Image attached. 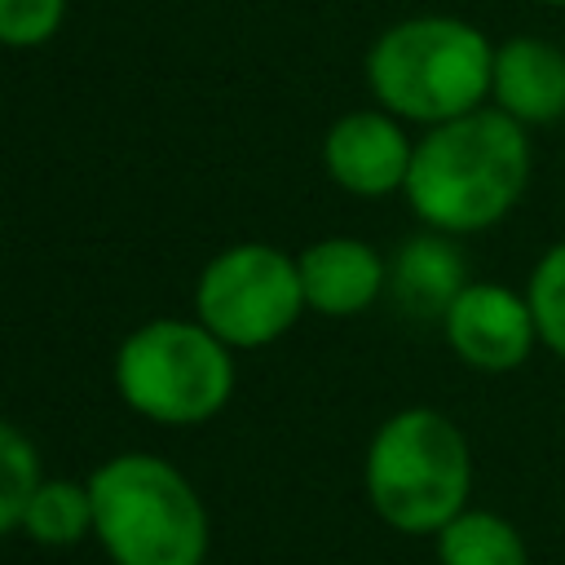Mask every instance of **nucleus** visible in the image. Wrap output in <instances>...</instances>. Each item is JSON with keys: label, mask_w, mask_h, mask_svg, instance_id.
<instances>
[{"label": "nucleus", "mask_w": 565, "mask_h": 565, "mask_svg": "<svg viewBox=\"0 0 565 565\" xmlns=\"http://www.w3.org/2000/svg\"><path fill=\"white\" fill-rule=\"evenodd\" d=\"M463 287H468V269H463V252L455 247V234L441 230L415 234L388 260V296L406 318L441 322V313Z\"/></svg>", "instance_id": "nucleus-11"}, {"label": "nucleus", "mask_w": 565, "mask_h": 565, "mask_svg": "<svg viewBox=\"0 0 565 565\" xmlns=\"http://www.w3.org/2000/svg\"><path fill=\"white\" fill-rule=\"evenodd\" d=\"M115 388L141 419L168 428L203 424L234 393V358L199 318H154L124 335L115 353Z\"/></svg>", "instance_id": "nucleus-5"}, {"label": "nucleus", "mask_w": 565, "mask_h": 565, "mask_svg": "<svg viewBox=\"0 0 565 565\" xmlns=\"http://www.w3.org/2000/svg\"><path fill=\"white\" fill-rule=\"evenodd\" d=\"M93 534L115 565H203L212 525L199 490L159 455H115L88 477Z\"/></svg>", "instance_id": "nucleus-4"}, {"label": "nucleus", "mask_w": 565, "mask_h": 565, "mask_svg": "<svg viewBox=\"0 0 565 565\" xmlns=\"http://www.w3.org/2000/svg\"><path fill=\"white\" fill-rule=\"evenodd\" d=\"M494 44L455 13H415L375 35L366 49V84L375 106L402 124H446L490 102Z\"/></svg>", "instance_id": "nucleus-2"}, {"label": "nucleus", "mask_w": 565, "mask_h": 565, "mask_svg": "<svg viewBox=\"0 0 565 565\" xmlns=\"http://www.w3.org/2000/svg\"><path fill=\"white\" fill-rule=\"evenodd\" d=\"M534 4H547V9H565V0H534Z\"/></svg>", "instance_id": "nucleus-17"}, {"label": "nucleus", "mask_w": 565, "mask_h": 565, "mask_svg": "<svg viewBox=\"0 0 565 565\" xmlns=\"http://www.w3.org/2000/svg\"><path fill=\"white\" fill-rule=\"evenodd\" d=\"M530 172V128L486 102L468 115L424 128L402 194L428 230L463 238L494 230L521 203Z\"/></svg>", "instance_id": "nucleus-1"}, {"label": "nucleus", "mask_w": 565, "mask_h": 565, "mask_svg": "<svg viewBox=\"0 0 565 565\" xmlns=\"http://www.w3.org/2000/svg\"><path fill=\"white\" fill-rule=\"evenodd\" d=\"M525 300L539 327V344L565 362V238L534 260L525 278Z\"/></svg>", "instance_id": "nucleus-14"}, {"label": "nucleus", "mask_w": 565, "mask_h": 565, "mask_svg": "<svg viewBox=\"0 0 565 565\" xmlns=\"http://www.w3.org/2000/svg\"><path fill=\"white\" fill-rule=\"evenodd\" d=\"M441 335L450 353L481 375H508L539 349V327L525 291L486 278H468V287L450 300V309L441 313Z\"/></svg>", "instance_id": "nucleus-7"}, {"label": "nucleus", "mask_w": 565, "mask_h": 565, "mask_svg": "<svg viewBox=\"0 0 565 565\" xmlns=\"http://www.w3.org/2000/svg\"><path fill=\"white\" fill-rule=\"evenodd\" d=\"M40 455L35 446L26 441L22 428L4 424L0 419V534L9 530H22V516H26V503L40 486Z\"/></svg>", "instance_id": "nucleus-15"}, {"label": "nucleus", "mask_w": 565, "mask_h": 565, "mask_svg": "<svg viewBox=\"0 0 565 565\" xmlns=\"http://www.w3.org/2000/svg\"><path fill=\"white\" fill-rule=\"evenodd\" d=\"M300 265L282 247L238 243L212 256L194 282V318L230 349H265L305 313Z\"/></svg>", "instance_id": "nucleus-6"}, {"label": "nucleus", "mask_w": 565, "mask_h": 565, "mask_svg": "<svg viewBox=\"0 0 565 565\" xmlns=\"http://www.w3.org/2000/svg\"><path fill=\"white\" fill-rule=\"evenodd\" d=\"M362 481L384 525L397 534H437L472 499L468 437L433 406H402L375 428Z\"/></svg>", "instance_id": "nucleus-3"}, {"label": "nucleus", "mask_w": 565, "mask_h": 565, "mask_svg": "<svg viewBox=\"0 0 565 565\" xmlns=\"http://www.w3.org/2000/svg\"><path fill=\"white\" fill-rule=\"evenodd\" d=\"M415 141L406 137L402 119L384 106L340 115L322 137V168L327 177L358 199H384L406 185Z\"/></svg>", "instance_id": "nucleus-8"}, {"label": "nucleus", "mask_w": 565, "mask_h": 565, "mask_svg": "<svg viewBox=\"0 0 565 565\" xmlns=\"http://www.w3.org/2000/svg\"><path fill=\"white\" fill-rule=\"evenodd\" d=\"M66 18V0H0V44L35 49L57 35Z\"/></svg>", "instance_id": "nucleus-16"}, {"label": "nucleus", "mask_w": 565, "mask_h": 565, "mask_svg": "<svg viewBox=\"0 0 565 565\" xmlns=\"http://www.w3.org/2000/svg\"><path fill=\"white\" fill-rule=\"evenodd\" d=\"M490 106L525 124L530 132L561 124L565 119V49L543 35H512L494 44Z\"/></svg>", "instance_id": "nucleus-9"}, {"label": "nucleus", "mask_w": 565, "mask_h": 565, "mask_svg": "<svg viewBox=\"0 0 565 565\" xmlns=\"http://www.w3.org/2000/svg\"><path fill=\"white\" fill-rule=\"evenodd\" d=\"M433 539H437V565H530V547L521 530L490 508L468 503Z\"/></svg>", "instance_id": "nucleus-12"}, {"label": "nucleus", "mask_w": 565, "mask_h": 565, "mask_svg": "<svg viewBox=\"0 0 565 565\" xmlns=\"http://www.w3.org/2000/svg\"><path fill=\"white\" fill-rule=\"evenodd\" d=\"M22 530L40 547H71L84 534H93V494H88V481L84 486L79 481H62V477L40 481L35 494H31V503H26Z\"/></svg>", "instance_id": "nucleus-13"}, {"label": "nucleus", "mask_w": 565, "mask_h": 565, "mask_svg": "<svg viewBox=\"0 0 565 565\" xmlns=\"http://www.w3.org/2000/svg\"><path fill=\"white\" fill-rule=\"evenodd\" d=\"M305 305L322 318L366 313L388 291V260L362 238H318L296 256Z\"/></svg>", "instance_id": "nucleus-10"}]
</instances>
